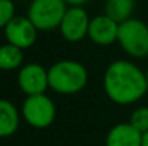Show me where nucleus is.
Instances as JSON below:
<instances>
[{
	"mask_svg": "<svg viewBox=\"0 0 148 146\" xmlns=\"http://www.w3.org/2000/svg\"><path fill=\"white\" fill-rule=\"evenodd\" d=\"M49 89L59 95H76L88 83L86 67L76 60H59L48 69Z\"/></svg>",
	"mask_w": 148,
	"mask_h": 146,
	"instance_id": "2",
	"label": "nucleus"
},
{
	"mask_svg": "<svg viewBox=\"0 0 148 146\" xmlns=\"http://www.w3.org/2000/svg\"><path fill=\"white\" fill-rule=\"evenodd\" d=\"M13 0H0V29H4L7 23L16 16Z\"/></svg>",
	"mask_w": 148,
	"mask_h": 146,
	"instance_id": "15",
	"label": "nucleus"
},
{
	"mask_svg": "<svg viewBox=\"0 0 148 146\" xmlns=\"http://www.w3.org/2000/svg\"><path fill=\"white\" fill-rule=\"evenodd\" d=\"M23 66V49L6 43L0 46V70L12 72Z\"/></svg>",
	"mask_w": 148,
	"mask_h": 146,
	"instance_id": "13",
	"label": "nucleus"
},
{
	"mask_svg": "<svg viewBox=\"0 0 148 146\" xmlns=\"http://www.w3.org/2000/svg\"><path fill=\"white\" fill-rule=\"evenodd\" d=\"M3 30L7 43L23 50L35 45L39 32L27 16H14Z\"/></svg>",
	"mask_w": 148,
	"mask_h": 146,
	"instance_id": "8",
	"label": "nucleus"
},
{
	"mask_svg": "<svg viewBox=\"0 0 148 146\" xmlns=\"http://www.w3.org/2000/svg\"><path fill=\"white\" fill-rule=\"evenodd\" d=\"M116 42L122 50L132 57L148 56V24L140 19H128L119 23Z\"/></svg>",
	"mask_w": 148,
	"mask_h": 146,
	"instance_id": "3",
	"label": "nucleus"
},
{
	"mask_svg": "<svg viewBox=\"0 0 148 146\" xmlns=\"http://www.w3.org/2000/svg\"><path fill=\"white\" fill-rule=\"evenodd\" d=\"M141 139L143 133L138 132L130 122L118 123L108 132L105 146H141Z\"/></svg>",
	"mask_w": 148,
	"mask_h": 146,
	"instance_id": "10",
	"label": "nucleus"
},
{
	"mask_svg": "<svg viewBox=\"0 0 148 146\" xmlns=\"http://www.w3.org/2000/svg\"><path fill=\"white\" fill-rule=\"evenodd\" d=\"M17 85L26 96L45 93L49 88L48 69L39 63L23 65L17 73Z\"/></svg>",
	"mask_w": 148,
	"mask_h": 146,
	"instance_id": "6",
	"label": "nucleus"
},
{
	"mask_svg": "<svg viewBox=\"0 0 148 146\" xmlns=\"http://www.w3.org/2000/svg\"><path fill=\"white\" fill-rule=\"evenodd\" d=\"M17 107L7 99H0V138H9L16 133L20 125Z\"/></svg>",
	"mask_w": 148,
	"mask_h": 146,
	"instance_id": "11",
	"label": "nucleus"
},
{
	"mask_svg": "<svg viewBox=\"0 0 148 146\" xmlns=\"http://www.w3.org/2000/svg\"><path fill=\"white\" fill-rule=\"evenodd\" d=\"M145 79H147V85H148V69H147V72H145Z\"/></svg>",
	"mask_w": 148,
	"mask_h": 146,
	"instance_id": "18",
	"label": "nucleus"
},
{
	"mask_svg": "<svg viewBox=\"0 0 148 146\" xmlns=\"http://www.w3.org/2000/svg\"><path fill=\"white\" fill-rule=\"evenodd\" d=\"M22 116L35 129L49 128L56 117V106L46 93L26 96L22 103Z\"/></svg>",
	"mask_w": 148,
	"mask_h": 146,
	"instance_id": "5",
	"label": "nucleus"
},
{
	"mask_svg": "<svg viewBox=\"0 0 148 146\" xmlns=\"http://www.w3.org/2000/svg\"><path fill=\"white\" fill-rule=\"evenodd\" d=\"M141 146H148V132L143 133V139H141Z\"/></svg>",
	"mask_w": 148,
	"mask_h": 146,
	"instance_id": "17",
	"label": "nucleus"
},
{
	"mask_svg": "<svg viewBox=\"0 0 148 146\" xmlns=\"http://www.w3.org/2000/svg\"><path fill=\"white\" fill-rule=\"evenodd\" d=\"M68 7L65 0H30L27 17L39 32H48L60 26Z\"/></svg>",
	"mask_w": 148,
	"mask_h": 146,
	"instance_id": "4",
	"label": "nucleus"
},
{
	"mask_svg": "<svg viewBox=\"0 0 148 146\" xmlns=\"http://www.w3.org/2000/svg\"><path fill=\"white\" fill-rule=\"evenodd\" d=\"M135 9V0H106L105 14L114 19L116 23H122L131 19Z\"/></svg>",
	"mask_w": 148,
	"mask_h": 146,
	"instance_id": "12",
	"label": "nucleus"
},
{
	"mask_svg": "<svg viewBox=\"0 0 148 146\" xmlns=\"http://www.w3.org/2000/svg\"><path fill=\"white\" fill-rule=\"evenodd\" d=\"M89 16L84 7H68L59 30L65 40L76 43L88 37V29H89Z\"/></svg>",
	"mask_w": 148,
	"mask_h": 146,
	"instance_id": "7",
	"label": "nucleus"
},
{
	"mask_svg": "<svg viewBox=\"0 0 148 146\" xmlns=\"http://www.w3.org/2000/svg\"><path fill=\"white\" fill-rule=\"evenodd\" d=\"M69 7H84L89 0H65Z\"/></svg>",
	"mask_w": 148,
	"mask_h": 146,
	"instance_id": "16",
	"label": "nucleus"
},
{
	"mask_svg": "<svg viewBox=\"0 0 148 146\" xmlns=\"http://www.w3.org/2000/svg\"><path fill=\"white\" fill-rule=\"evenodd\" d=\"M130 123L141 133L148 132V107L147 106H140L137 107L130 117Z\"/></svg>",
	"mask_w": 148,
	"mask_h": 146,
	"instance_id": "14",
	"label": "nucleus"
},
{
	"mask_svg": "<svg viewBox=\"0 0 148 146\" xmlns=\"http://www.w3.org/2000/svg\"><path fill=\"white\" fill-rule=\"evenodd\" d=\"M103 90L108 99L116 105L135 103L148 90L145 72L130 60H115L103 73Z\"/></svg>",
	"mask_w": 148,
	"mask_h": 146,
	"instance_id": "1",
	"label": "nucleus"
},
{
	"mask_svg": "<svg viewBox=\"0 0 148 146\" xmlns=\"http://www.w3.org/2000/svg\"><path fill=\"white\" fill-rule=\"evenodd\" d=\"M118 29H119V23H116L114 19H111L103 13L91 19L88 37L92 43L98 46H109L114 42H116Z\"/></svg>",
	"mask_w": 148,
	"mask_h": 146,
	"instance_id": "9",
	"label": "nucleus"
}]
</instances>
